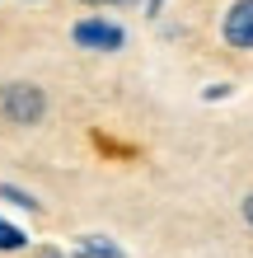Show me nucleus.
<instances>
[{"mask_svg": "<svg viewBox=\"0 0 253 258\" xmlns=\"http://www.w3.org/2000/svg\"><path fill=\"white\" fill-rule=\"evenodd\" d=\"M70 258H127L122 249L113 244V239H103V235H80V244Z\"/></svg>", "mask_w": 253, "mask_h": 258, "instance_id": "obj_4", "label": "nucleus"}, {"mask_svg": "<svg viewBox=\"0 0 253 258\" xmlns=\"http://www.w3.org/2000/svg\"><path fill=\"white\" fill-rule=\"evenodd\" d=\"M47 117V94L33 80H5L0 85V122L10 127H38Z\"/></svg>", "mask_w": 253, "mask_h": 258, "instance_id": "obj_1", "label": "nucleus"}, {"mask_svg": "<svg viewBox=\"0 0 253 258\" xmlns=\"http://www.w3.org/2000/svg\"><path fill=\"white\" fill-rule=\"evenodd\" d=\"M75 5H89V10H103V5H136V0H75Z\"/></svg>", "mask_w": 253, "mask_h": 258, "instance_id": "obj_7", "label": "nucleus"}, {"mask_svg": "<svg viewBox=\"0 0 253 258\" xmlns=\"http://www.w3.org/2000/svg\"><path fill=\"white\" fill-rule=\"evenodd\" d=\"M70 42H75V47H89V52H117V47H127V33H122V24H113V19H80L70 28Z\"/></svg>", "mask_w": 253, "mask_h": 258, "instance_id": "obj_2", "label": "nucleus"}, {"mask_svg": "<svg viewBox=\"0 0 253 258\" xmlns=\"http://www.w3.org/2000/svg\"><path fill=\"white\" fill-rule=\"evenodd\" d=\"M0 197H5V202H14V207H24V211H38V197L24 192L19 183H0Z\"/></svg>", "mask_w": 253, "mask_h": 258, "instance_id": "obj_6", "label": "nucleus"}, {"mask_svg": "<svg viewBox=\"0 0 253 258\" xmlns=\"http://www.w3.org/2000/svg\"><path fill=\"white\" fill-rule=\"evenodd\" d=\"M38 258H70V253H61V249H38Z\"/></svg>", "mask_w": 253, "mask_h": 258, "instance_id": "obj_9", "label": "nucleus"}, {"mask_svg": "<svg viewBox=\"0 0 253 258\" xmlns=\"http://www.w3.org/2000/svg\"><path fill=\"white\" fill-rule=\"evenodd\" d=\"M239 211H244V221H248V225H253V192H248V197H244V207H239Z\"/></svg>", "mask_w": 253, "mask_h": 258, "instance_id": "obj_8", "label": "nucleus"}, {"mask_svg": "<svg viewBox=\"0 0 253 258\" xmlns=\"http://www.w3.org/2000/svg\"><path fill=\"white\" fill-rule=\"evenodd\" d=\"M220 38L239 52H253V0H234L220 19Z\"/></svg>", "mask_w": 253, "mask_h": 258, "instance_id": "obj_3", "label": "nucleus"}, {"mask_svg": "<svg viewBox=\"0 0 253 258\" xmlns=\"http://www.w3.org/2000/svg\"><path fill=\"white\" fill-rule=\"evenodd\" d=\"M159 10H164V0H150V10H145V14H159Z\"/></svg>", "mask_w": 253, "mask_h": 258, "instance_id": "obj_10", "label": "nucleus"}, {"mask_svg": "<svg viewBox=\"0 0 253 258\" xmlns=\"http://www.w3.org/2000/svg\"><path fill=\"white\" fill-rule=\"evenodd\" d=\"M19 249H28V235L14 221H0V253H19Z\"/></svg>", "mask_w": 253, "mask_h": 258, "instance_id": "obj_5", "label": "nucleus"}]
</instances>
